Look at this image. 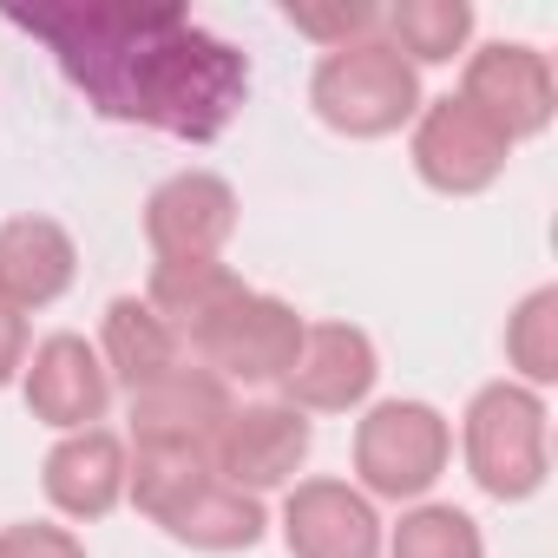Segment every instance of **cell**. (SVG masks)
<instances>
[{
    "mask_svg": "<svg viewBox=\"0 0 558 558\" xmlns=\"http://www.w3.org/2000/svg\"><path fill=\"white\" fill-rule=\"evenodd\" d=\"M204 480H210V453H191V447H138V466L125 473V493L138 499L145 519L165 525Z\"/></svg>",
    "mask_w": 558,
    "mask_h": 558,
    "instance_id": "cell-20",
    "label": "cell"
},
{
    "mask_svg": "<svg viewBox=\"0 0 558 558\" xmlns=\"http://www.w3.org/2000/svg\"><path fill=\"white\" fill-rule=\"evenodd\" d=\"M8 21L47 40L86 106L119 125L204 145L236 119L250 93L243 53L204 34L171 0H47V8H8Z\"/></svg>",
    "mask_w": 558,
    "mask_h": 558,
    "instance_id": "cell-1",
    "label": "cell"
},
{
    "mask_svg": "<svg viewBox=\"0 0 558 558\" xmlns=\"http://www.w3.org/2000/svg\"><path fill=\"white\" fill-rule=\"evenodd\" d=\"M466 473L493 499H532L545 486V401L519 381H493L466 408Z\"/></svg>",
    "mask_w": 558,
    "mask_h": 558,
    "instance_id": "cell-3",
    "label": "cell"
},
{
    "mask_svg": "<svg viewBox=\"0 0 558 558\" xmlns=\"http://www.w3.org/2000/svg\"><path fill=\"white\" fill-rule=\"evenodd\" d=\"M290 27H296V34H310V40H329V53H336V47H349V40H368L375 14H368V8H342V14H310V8H290Z\"/></svg>",
    "mask_w": 558,
    "mask_h": 558,
    "instance_id": "cell-24",
    "label": "cell"
},
{
    "mask_svg": "<svg viewBox=\"0 0 558 558\" xmlns=\"http://www.w3.org/2000/svg\"><path fill=\"white\" fill-rule=\"evenodd\" d=\"M310 447H316L310 414H296L290 401H250V408H230V421L217 427L210 473L236 493H269V486L296 480Z\"/></svg>",
    "mask_w": 558,
    "mask_h": 558,
    "instance_id": "cell-6",
    "label": "cell"
},
{
    "mask_svg": "<svg viewBox=\"0 0 558 558\" xmlns=\"http://www.w3.org/2000/svg\"><path fill=\"white\" fill-rule=\"evenodd\" d=\"M388 27H395L388 47L408 66H440V60H453L473 40V8L466 0H401V8L388 14Z\"/></svg>",
    "mask_w": 558,
    "mask_h": 558,
    "instance_id": "cell-19",
    "label": "cell"
},
{
    "mask_svg": "<svg viewBox=\"0 0 558 558\" xmlns=\"http://www.w3.org/2000/svg\"><path fill=\"white\" fill-rule=\"evenodd\" d=\"M165 532L178 538V545H197V551H250L256 538H263V506H256V493H236V486H223L217 473L165 519Z\"/></svg>",
    "mask_w": 558,
    "mask_h": 558,
    "instance_id": "cell-18",
    "label": "cell"
},
{
    "mask_svg": "<svg viewBox=\"0 0 558 558\" xmlns=\"http://www.w3.org/2000/svg\"><path fill=\"white\" fill-rule=\"evenodd\" d=\"M388 558H486V545L460 506H414V512H401Z\"/></svg>",
    "mask_w": 558,
    "mask_h": 558,
    "instance_id": "cell-21",
    "label": "cell"
},
{
    "mask_svg": "<svg viewBox=\"0 0 558 558\" xmlns=\"http://www.w3.org/2000/svg\"><path fill=\"white\" fill-rule=\"evenodd\" d=\"M303 329L310 323L283 296L243 290L191 349H197V368H210L217 381H283L296 349H303Z\"/></svg>",
    "mask_w": 558,
    "mask_h": 558,
    "instance_id": "cell-5",
    "label": "cell"
},
{
    "mask_svg": "<svg viewBox=\"0 0 558 558\" xmlns=\"http://www.w3.org/2000/svg\"><path fill=\"white\" fill-rule=\"evenodd\" d=\"M310 99H316L323 125H336L349 138H388L421 112V73L388 40H349V47L323 53Z\"/></svg>",
    "mask_w": 558,
    "mask_h": 558,
    "instance_id": "cell-2",
    "label": "cell"
},
{
    "mask_svg": "<svg viewBox=\"0 0 558 558\" xmlns=\"http://www.w3.org/2000/svg\"><path fill=\"white\" fill-rule=\"evenodd\" d=\"M125 473H132L125 440L106 434V427H80V434H66L47 453V473L40 480H47V499L66 519H106L125 499Z\"/></svg>",
    "mask_w": 558,
    "mask_h": 558,
    "instance_id": "cell-15",
    "label": "cell"
},
{
    "mask_svg": "<svg viewBox=\"0 0 558 558\" xmlns=\"http://www.w3.org/2000/svg\"><path fill=\"white\" fill-rule=\"evenodd\" d=\"M99 362H106V375L112 381H125L132 395L138 388H151V381H165L171 368H184V342L151 316V303H138V296H112L106 303V336H99Z\"/></svg>",
    "mask_w": 558,
    "mask_h": 558,
    "instance_id": "cell-17",
    "label": "cell"
},
{
    "mask_svg": "<svg viewBox=\"0 0 558 558\" xmlns=\"http://www.w3.org/2000/svg\"><path fill=\"white\" fill-rule=\"evenodd\" d=\"M447 414L427 401H381L355 427V473L375 499H421L447 473Z\"/></svg>",
    "mask_w": 558,
    "mask_h": 558,
    "instance_id": "cell-4",
    "label": "cell"
},
{
    "mask_svg": "<svg viewBox=\"0 0 558 558\" xmlns=\"http://www.w3.org/2000/svg\"><path fill=\"white\" fill-rule=\"evenodd\" d=\"M21 368H27V316H14L0 303V388H8Z\"/></svg>",
    "mask_w": 558,
    "mask_h": 558,
    "instance_id": "cell-25",
    "label": "cell"
},
{
    "mask_svg": "<svg viewBox=\"0 0 558 558\" xmlns=\"http://www.w3.org/2000/svg\"><path fill=\"white\" fill-rule=\"evenodd\" d=\"M236 296H243V276L230 263H217V256H171V263L151 269V290H145L151 316L178 342H197Z\"/></svg>",
    "mask_w": 558,
    "mask_h": 558,
    "instance_id": "cell-16",
    "label": "cell"
},
{
    "mask_svg": "<svg viewBox=\"0 0 558 558\" xmlns=\"http://www.w3.org/2000/svg\"><path fill=\"white\" fill-rule=\"evenodd\" d=\"M506 158H512V145H506L473 106L434 99V106L414 112V171H421L434 191L473 197V191H486V184L506 171Z\"/></svg>",
    "mask_w": 558,
    "mask_h": 558,
    "instance_id": "cell-8",
    "label": "cell"
},
{
    "mask_svg": "<svg viewBox=\"0 0 558 558\" xmlns=\"http://www.w3.org/2000/svg\"><path fill=\"white\" fill-rule=\"evenodd\" d=\"M230 381H217L210 368H171L165 381L138 388L132 395V440L138 447H191V453H210L217 427L230 421Z\"/></svg>",
    "mask_w": 558,
    "mask_h": 558,
    "instance_id": "cell-13",
    "label": "cell"
},
{
    "mask_svg": "<svg viewBox=\"0 0 558 558\" xmlns=\"http://www.w3.org/2000/svg\"><path fill=\"white\" fill-rule=\"evenodd\" d=\"M460 106H473L506 145L519 138H538L558 112V93H551V66L538 47H519V40H499V47H480L466 60V80H460Z\"/></svg>",
    "mask_w": 558,
    "mask_h": 558,
    "instance_id": "cell-7",
    "label": "cell"
},
{
    "mask_svg": "<svg viewBox=\"0 0 558 558\" xmlns=\"http://www.w3.org/2000/svg\"><path fill=\"white\" fill-rule=\"evenodd\" d=\"M0 558H86L66 525H0Z\"/></svg>",
    "mask_w": 558,
    "mask_h": 558,
    "instance_id": "cell-23",
    "label": "cell"
},
{
    "mask_svg": "<svg viewBox=\"0 0 558 558\" xmlns=\"http://www.w3.org/2000/svg\"><path fill=\"white\" fill-rule=\"evenodd\" d=\"M21 381H27L34 421H47V427H60V434L93 427V421L106 414V401H112V375H106V362H99V349H93L86 336H47V342L27 355Z\"/></svg>",
    "mask_w": 558,
    "mask_h": 558,
    "instance_id": "cell-12",
    "label": "cell"
},
{
    "mask_svg": "<svg viewBox=\"0 0 558 558\" xmlns=\"http://www.w3.org/2000/svg\"><path fill=\"white\" fill-rule=\"evenodd\" d=\"M236 230V191L217 171H178L145 197V236L158 263L171 256H217Z\"/></svg>",
    "mask_w": 558,
    "mask_h": 558,
    "instance_id": "cell-11",
    "label": "cell"
},
{
    "mask_svg": "<svg viewBox=\"0 0 558 558\" xmlns=\"http://www.w3.org/2000/svg\"><path fill=\"white\" fill-rule=\"evenodd\" d=\"M80 250L53 217H8L0 223V303L14 316L47 310L73 290Z\"/></svg>",
    "mask_w": 558,
    "mask_h": 558,
    "instance_id": "cell-14",
    "label": "cell"
},
{
    "mask_svg": "<svg viewBox=\"0 0 558 558\" xmlns=\"http://www.w3.org/2000/svg\"><path fill=\"white\" fill-rule=\"evenodd\" d=\"M381 362H375V342L349 323H316L303 329V349L283 375V395L296 414H349L368 401Z\"/></svg>",
    "mask_w": 558,
    "mask_h": 558,
    "instance_id": "cell-9",
    "label": "cell"
},
{
    "mask_svg": "<svg viewBox=\"0 0 558 558\" xmlns=\"http://www.w3.org/2000/svg\"><path fill=\"white\" fill-rule=\"evenodd\" d=\"M290 558H381V519L349 480H303L283 499Z\"/></svg>",
    "mask_w": 558,
    "mask_h": 558,
    "instance_id": "cell-10",
    "label": "cell"
},
{
    "mask_svg": "<svg viewBox=\"0 0 558 558\" xmlns=\"http://www.w3.org/2000/svg\"><path fill=\"white\" fill-rule=\"evenodd\" d=\"M506 362H512L532 388L558 381V290H532V296L512 310V323H506Z\"/></svg>",
    "mask_w": 558,
    "mask_h": 558,
    "instance_id": "cell-22",
    "label": "cell"
}]
</instances>
